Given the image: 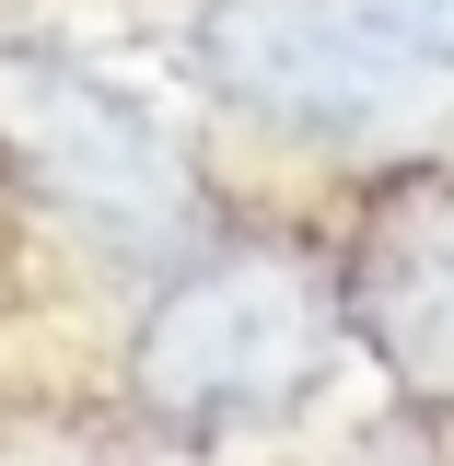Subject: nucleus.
I'll list each match as a JSON object with an SVG mask.
<instances>
[{"label": "nucleus", "instance_id": "39448f33", "mask_svg": "<svg viewBox=\"0 0 454 466\" xmlns=\"http://www.w3.org/2000/svg\"><path fill=\"white\" fill-rule=\"evenodd\" d=\"M385 35H397L408 58H431V70H454V0H361Z\"/></svg>", "mask_w": 454, "mask_h": 466}, {"label": "nucleus", "instance_id": "7ed1b4c3", "mask_svg": "<svg viewBox=\"0 0 454 466\" xmlns=\"http://www.w3.org/2000/svg\"><path fill=\"white\" fill-rule=\"evenodd\" d=\"M187 70L245 128L303 140V152L419 140V116H443V94H454V70L408 58L361 0H210L187 24Z\"/></svg>", "mask_w": 454, "mask_h": 466}, {"label": "nucleus", "instance_id": "20e7f679", "mask_svg": "<svg viewBox=\"0 0 454 466\" xmlns=\"http://www.w3.org/2000/svg\"><path fill=\"white\" fill-rule=\"evenodd\" d=\"M338 291H349V339L419 408H454V175H419L361 222Z\"/></svg>", "mask_w": 454, "mask_h": 466}, {"label": "nucleus", "instance_id": "f257e3e1", "mask_svg": "<svg viewBox=\"0 0 454 466\" xmlns=\"http://www.w3.org/2000/svg\"><path fill=\"white\" fill-rule=\"evenodd\" d=\"M338 327H349V291L327 268H303L291 245H198L175 257L140 327H128V397L152 431H268L327 385L338 361Z\"/></svg>", "mask_w": 454, "mask_h": 466}, {"label": "nucleus", "instance_id": "f03ea898", "mask_svg": "<svg viewBox=\"0 0 454 466\" xmlns=\"http://www.w3.org/2000/svg\"><path fill=\"white\" fill-rule=\"evenodd\" d=\"M0 175L128 268H175L210 245L198 164L152 128L140 94H116L106 70H82L47 35H0Z\"/></svg>", "mask_w": 454, "mask_h": 466}]
</instances>
